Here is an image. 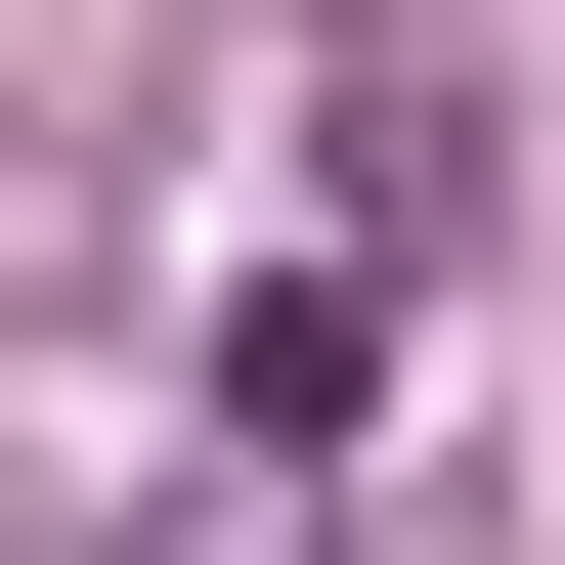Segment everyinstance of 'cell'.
Segmentation results:
<instances>
[{
    "label": "cell",
    "mask_w": 565,
    "mask_h": 565,
    "mask_svg": "<svg viewBox=\"0 0 565 565\" xmlns=\"http://www.w3.org/2000/svg\"><path fill=\"white\" fill-rule=\"evenodd\" d=\"M131 565H349V435H174V479H131Z\"/></svg>",
    "instance_id": "2"
},
{
    "label": "cell",
    "mask_w": 565,
    "mask_h": 565,
    "mask_svg": "<svg viewBox=\"0 0 565 565\" xmlns=\"http://www.w3.org/2000/svg\"><path fill=\"white\" fill-rule=\"evenodd\" d=\"M435 217H479V131H435L392 44H305V87H262V217H217V305H174V435H392Z\"/></svg>",
    "instance_id": "1"
}]
</instances>
